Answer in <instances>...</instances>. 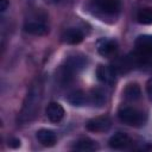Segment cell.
<instances>
[{
    "label": "cell",
    "mask_w": 152,
    "mask_h": 152,
    "mask_svg": "<svg viewBox=\"0 0 152 152\" xmlns=\"http://www.w3.org/2000/svg\"><path fill=\"white\" fill-rule=\"evenodd\" d=\"M43 81L40 78H36L30 86L19 113L18 121L20 124L30 122L36 118L43 100Z\"/></svg>",
    "instance_id": "6da1fadb"
},
{
    "label": "cell",
    "mask_w": 152,
    "mask_h": 152,
    "mask_svg": "<svg viewBox=\"0 0 152 152\" xmlns=\"http://www.w3.org/2000/svg\"><path fill=\"white\" fill-rule=\"evenodd\" d=\"M86 65H87V58L84 56L81 55L70 56L59 70V80L62 81L63 84L68 83L74 77V75L80 72L82 69H84Z\"/></svg>",
    "instance_id": "7a4b0ae2"
},
{
    "label": "cell",
    "mask_w": 152,
    "mask_h": 152,
    "mask_svg": "<svg viewBox=\"0 0 152 152\" xmlns=\"http://www.w3.org/2000/svg\"><path fill=\"white\" fill-rule=\"evenodd\" d=\"M118 116L121 122L133 127H140L146 122V114L133 107L121 108L118 113Z\"/></svg>",
    "instance_id": "3957f363"
},
{
    "label": "cell",
    "mask_w": 152,
    "mask_h": 152,
    "mask_svg": "<svg viewBox=\"0 0 152 152\" xmlns=\"http://www.w3.org/2000/svg\"><path fill=\"white\" fill-rule=\"evenodd\" d=\"M112 126V121L108 116L102 115V116H96L90 119L87 124L86 127L88 131L90 132H95V133H103L107 132Z\"/></svg>",
    "instance_id": "277c9868"
},
{
    "label": "cell",
    "mask_w": 152,
    "mask_h": 152,
    "mask_svg": "<svg viewBox=\"0 0 152 152\" xmlns=\"http://www.w3.org/2000/svg\"><path fill=\"white\" fill-rule=\"evenodd\" d=\"M91 4L104 14H115L121 8L120 0H91Z\"/></svg>",
    "instance_id": "5b68a950"
},
{
    "label": "cell",
    "mask_w": 152,
    "mask_h": 152,
    "mask_svg": "<svg viewBox=\"0 0 152 152\" xmlns=\"http://www.w3.org/2000/svg\"><path fill=\"white\" fill-rule=\"evenodd\" d=\"M96 77L103 84H113L115 82V70L109 65L100 64L96 69Z\"/></svg>",
    "instance_id": "8992f818"
},
{
    "label": "cell",
    "mask_w": 152,
    "mask_h": 152,
    "mask_svg": "<svg viewBox=\"0 0 152 152\" xmlns=\"http://www.w3.org/2000/svg\"><path fill=\"white\" fill-rule=\"evenodd\" d=\"M131 142H132V140L128 137V134H126L124 132H116L115 134H113L109 138L108 145L110 148H114V150H124V148L128 147L131 145Z\"/></svg>",
    "instance_id": "52a82bcc"
},
{
    "label": "cell",
    "mask_w": 152,
    "mask_h": 152,
    "mask_svg": "<svg viewBox=\"0 0 152 152\" xmlns=\"http://www.w3.org/2000/svg\"><path fill=\"white\" fill-rule=\"evenodd\" d=\"M24 30L34 36H44L48 33L49 27L48 25L42 20H27L24 25Z\"/></svg>",
    "instance_id": "ba28073f"
},
{
    "label": "cell",
    "mask_w": 152,
    "mask_h": 152,
    "mask_svg": "<svg viewBox=\"0 0 152 152\" xmlns=\"http://www.w3.org/2000/svg\"><path fill=\"white\" fill-rule=\"evenodd\" d=\"M45 114L51 122H59L64 116V108L58 102H50L45 109Z\"/></svg>",
    "instance_id": "9c48e42d"
},
{
    "label": "cell",
    "mask_w": 152,
    "mask_h": 152,
    "mask_svg": "<svg viewBox=\"0 0 152 152\" xmlns=\"http://www.w3.org/2000/svg\"><path fill=\"white\" fill-rule=\"evenodd\" d=\"M97 51L103 57H112L118 51V44L113 39H101L97 44Z\"/></svg>",
    "instance_id": "30bf717a"
},
{
    "label": "cell",
    "mask_w": 152,
    "mask_h": 152,
    "mask_svg": "<svg viewBox=\"0 0 152 152\" xmlns=\"http://www.w3.org/2000/svg\"><path fill=\"white\" fill-rule=\"evenodd\" d=\"M36 138L37 140L43 145V146H46V147H50V146H53L57 141V138H56V134L51 129H48V128H40L37 131L36 133Z\"/></svg>",
    "instance_id": "8fae6325"
},
{
    "label": "cell",
    "mask_w": 152,
    "mask_h": 152,
    "mask_svg": "<svg viewBox=\"0 0 152 152\" xmlns=\"http://www.w3.org/2000/svg\"><path fill=\"white\" fill-rule=\"evenodd\" d=\"M62 39L66 44L76 45V44H80L83 40V33L80 28L70 27V28L64 31V33L62 34Z\"/></svg>",
    "instance_id": "7c38bea8"
},
{
    "label": "cell",
    "mask_w": 152,
    "mask_h": 152,
    "mask_svg": "<svg viewBox=\"0 0 152 152\" xmlns=\"http://www.w3.org/2000/svg\"><path fill=\"white\" fill-rule=\"evenodd\" d=\"M135 48L139 52L152 55V34H141L135 39Z\"/></svg>",
    "instance_id": "4fadbf2b"
},
{
    "label": "cell",
    "mask_w": 152,
    "mask_h": 152,
    "mask_svg": "<svg viewBox=\"0 0 152 152\" xmlns=\"http://www.w3.org/2000/svg\"><path fill=\"white\" fill-rule=\"evenodd\" d=\"M72 148L76 151H95L97 148V145L96 141L89 138H81L74 142Z\"/></svg>",
    "instance_id": "5bb4252c"
},
{
    "label": "cell",
    "mask_w": 152,
    "mask_h": 152,
    "mask_svg": "<svg viewBox=\"0 0 152 152\" xmlns=\"http://www.w3.org/2000/svg\"><path fill=\"white\" fill-rule=\"evenodd\" d=\"M124 96L128 101H137V100H139L140 96H141L140 87L137 83H129V84H127L126 88H125V90H124Z\"/></svg>",
    "instance_id": "9a60e30c"
},
{
    "label": "cell",
    "mask_w": 152,
    "mask_h": 152,
    "mask_svg": "<svg viewBox=\"0 0 152 152\" xmlns=\"http://www.w3.org/2000/svg\"><path fill=\"white\" fill-rule=\"evenodd\" d=\"M68 101L74 106H83L88 101V95L82 90H75L68 95Z\"/></svg>",
    "instance_id": "2e32d148"
},
{
    "label": "cell",
    "mask_w": 152,
    "mask_h": 152,
    "mask_svg": "<svg viewBox=\"0 0 152 152\" xmlns=\"http://www.w3.org/2000/svg\"><path fill=\"white\" fill-rule=\"evenodd\" d=\"M89 101L94 104V106H102L106 102V94L102 89L96 88L94 89L90 95H89Z\"/></svg>",
    "instance_id": "e0dca14e"
},
{
    "label": "cell",
    "mask_w": 152,
    "mask_h": 152,
    "mask_svg": "<svg viewBox=\"0 0 152 152\" xmlns=\"http://www.w3.org/2000/svg\"><path fill=\"white\" fill-rule=\"evenodd\" d=\"M137 19H138V21H139L140 24L151 25V24H152V8H151V7L141 8V10L138 12Z\"/></svg>",
    "instance_id": "ac0fdd59"
},
{
    "label": "cell",
    "mask_w": 152,
    "mask_h": 152,
    "mask_svg": "<svg viewBox=\"0 0 152 152\" xmlns=\"http://www.w3.org/2000/svg\"><path fill=\"white\" fill-rule=\"evenodd\" d=\"M146 91H147V96H148L150 101L152 102V78H150L146 84Z\"/></svg>",
    "instance_id": "d6986e66"
},
{
    "label": "cell",
    "mask_w": 152,
    "mask_h": 152,
    "mask_svg": "<svg viewBox=\"0 0 152 152\" xmlns=\"http://www.w3.org/2000/svg\"><path fill=\"white\" fill-rule=\"evenodd\" d=\"M8 6V0H0V10L1 12H4Z\"/></svg>",
    "instance_id": "ffe728a7"
},
{
    "label": "cell",
    "mask_w": 152,
    "mask_h": 152,
    "mask_svg": "<svg viewBox=\"0 0 152 152\" xmlns=\"http://www.w3.org/2000/svg\"><path fill=\"white\" fill-rule=\"evenodd\" d=\"M12 147H17V146H19L20 145V141L18 140V139H13L12 141H11V144H10Z\"/></svg>",
    "instance_id": "44dd1931"
}]
</instances>
